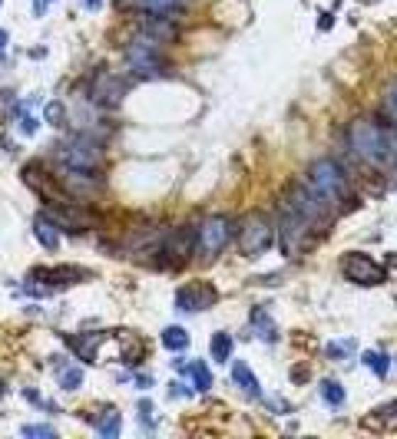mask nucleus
<instances>
[{
	"mask_svg": "<svg viewBox=\"0 0 397 439\" xmlns=\"http://www.w3.org/2000/svg\"><path fill=\"white\" fill-rule=\"evenodd\" d=\"M348 149L358 155L361 162H368L371 169H391L384 126L374 123V119H354L348 126Z\"/></svg>",
	"mask_w": 397,
	"mask_h": 439,
	"instance_id": "nucleus-1",
	"label": "nucleus"
},
{
	"mask_svg": "<svg viewBox=\"0 0 397 439\" xmlns=\"http://www.w3.org/2000/svg\"><path fill=\"white\" fill-rule=\"evenodd\" d=\"M103 155H107L103 145H99L93 135H83V133L67 135V139L57 143V149H53V159H57L63 169H83V172H99Z\"/></svg>",
	"mask_w": 397,
	"mask_h": 439,
	"instance_id": "nucleus-2",
	"label": "nucleus"
},
{
	"mask_svg": "<svg viewBox=\"0 0 397 439\" xmlns=\"http://www.w3.org/2000/svg\"><path fill=\"white\" fill-rule=\"evenodd\" d=\"M308 185L318 191L321 199L328 201V205H338L341 199H348V175L344 169L338 165V159H331V155H321L315 162L308 165Z\"/></svg>",
	"mask_w": 397,
	"mask_h": 439,
	"instance_id": "nucleus-3",
	"label": "nucleus"
},
{
	"mask_svg": "<svg viewBox=\"0 0 397 439\" xmlns=\"http://www.w3.org/2000/svg\"><path fill=\"white\" fill-rule=\"evenodd\" d=\"M281 205H288L295 215H301V218L308 221L311 228H318V225H325L328 221V211L331 205L325 199H321L318 191L308 185V179H301V182H291L288 191H285V201Z\"/></svg>",
	"mask_w": 397,
	"mask_h": 439,
	"instance_id": "nucleus-4",
	"label": "nucleus"
},
{
	"mask_svg": "<svg viewBox=\"0 0 397 439\" xmlns=\"http://www.w3.org/2000/svg\"><path fill=\"white\" fill-rule=\"evenodd\" d=\"M311 225L301 215L281 205V215H278V228H275V238H278V248L285 258H298L305 248H311V238H308Z\"/></svg>",
	"mask_w": 397,
	"mask_h": 439,
	"instance_id": "nucleus-5",
	"label": "nucleus"
},
{
	"mask_svg": "<svg viewBox=\"0 0 397 439\" xmlns=\"http://www.w3.org/2000/svg\"><path fill=\"white\" fill-rule=\"evenodd\" d=\"M235 221L229 215H209V218L199 225V245H195V255L202 258H215L219 251H225V245L232 241L235 235Z\"/></svg>",
	"mask_w": 397,
	"mask_h": 439,
	"instance_id": "nucleus-6",
	"label": "nucleus"
},
{
	"mask_svg": "<svg viewBox=\"0 0 397 439\" xmlns=\"http://www.w3.org/2000/svg\"><path fill=\"white\" fill-rule=\"evenodd\" d=\"M123 57H126L129 70H136L139 77H146V73L163 70V43H159L156 37L136 33V37L126 43V50H123Z\"/></svg>",
	"mask_w": 397,
	"mask_h": 439,
	"instance_id": "nucleus-7",
	"label": "nucleus"
},
{
	"mask_svg": "<svg viewBox=\"0 0 397 439\" xmlns=\"http://www.w3.org/2000/svg\"><path fill=\"white\" fill-rule=\"evenodd\" d=\"M341 274H344V281H351V284H381L384 277H388V267L378 265V261L371 258V255H364V251H348L344 258H341Z\"/></svg>",
	"mask_w": 397,
	"mask_h": 439,
	"instance_id": "nucleus-8",
	"label": "nucleus"
},
{
	"mask_svg": "<svg viewBox=\"0 0 397 439\" xmlns=\"http://www.w3.org/2000/svg\"><path fill=\"white\" fill-rule=\"evenodd\" d=\"M275 245V225H271L265 215H249L242 221V228H239V248L242 255L255 258V255H262Z\"/></svg>",
	"mask_w": 397,
	"mask_h": 439,
	"instance_id": "nucleus-9",
	"label": "nucleus"
},
{
	"mask_svg": "<svg viewBox=\"0 0 397 439\" xmlns=\"http://www.w3.org/2000/svg\"><path fill=\"white\" fill-rule=\"evenodd\" d=\"M195 245H199V225H183V228H175L173 235L165 238L163 255L173 267H179L195 255Z\"/></svg>",
	"mask_w": 397,
	"mask_h": 439,
	"instance_id": "nucleus-10",
	"label": "nucleus"
},
{
	"mask_svg": "<svg viewBox=\"0 0 397 439\" xmlns=\"http://www.w3.org/2000/svg\"><path fill=\"white\" fill-rule=\"evenodd\" d=\"M219 301V291H215L209 281H199V284H185L175 291V307L183 314H195V311H209V307Z\"/></svg>",
	"mask_w": 397,
	"mask_h": 439,
	"instance_id": "nucleus-11",
	"label": "nucleus"
},
{
	"mask_svg": "<svg viewBox=\"0 0 397 439\" xmlns=\"http://www.w3.org/2000/svg\"><path fill=\"white\" fill-rule=\"evenodd\" d=\"M139 33H146V37H156L159 43H165V40H175V37H179V27L173 23V13H149V17L139 20Z\"/></svg>",
	"mask_w": 397,
	"mask_h": 439,
	"instance_id": "nucleus-12",
	"label": "nucleus"
},
{
	"mask_svg": "<svg viewBox=\"0 0 397 439\" xmlns=\"http://www.w3.org/2000/svg\"><path fill=\"white\" fill-rule=\"evenodd\" d=\"M249 337L262 340V344H275L278 340V324L271 321V314L265 307H252V314H249Z\"/></svg>",
	"mask_w": 397,
	"mask_h": 439,
	"instance_id": "nucleus-13",
	"label": "nucleus"
},
{
	"mask_svg": "<svg viewBox=\"0 0 397 439\" xmlns=\"http://www.w3.org/2000/svg\"><path fill=\"white\" fill-rule=\"evenodd\" d=\"M109 334H113V330H109ZM109 334H77V337H70V347H73V353H77L83 363H97L99 347L109 340Z\"/></svg>",
	"mask_w": 397,
	"mask_h": 439,
	"instance_id": "nucleus-14",
	"label": "nucleus"
},
{
	"mask_svg": "<svg viewBox=\"0 0 397 439\" xmlns=\"http://www.w3.org/2000/svg\"><path fill=\"white\" fill-rule=\"evenodd\" d=\"M33 238H37L47 251H57L60 248V225L40 211L37 218H33Z\"/></svg>",
	"mask_w": 397,
	"mask_h": 439,
	"instance_id": "nucleus-15",
	"label": "nucleus"
},
{
	"mask_svg": "<svg viewBox=\"0 0 397 439\" xmlns=\"http://www.w3.org/2000/svg\"><path fill=\"white\" fill-rule=\"evenodd\" d=\"M175 367H179V373H185V377L195 383V390L199 393H205L209 387H212V373H209L205 360H175Z\"/></svg>",
	"mask_w": 397,
	"mask_h": 439,
	"instance_id": "nucleus-16",
	"label": "nucleus"
},
{
	"mask_svg": "<svg viewBox=\"0 0 397 439\" xmlns=\"http://www.w3.org/2000/svg\"><path fill=\"white\" fill-rule=\"evenodd\" d=\"M93 99H97L99 106H119L123 103V87H119V79L99 77L97 87H93Z\"/></svg>",
	"mask_w": 397,
	"mask_h": 439,
	"instance_id": "nucleus-17",
	"label": "nucleus"
},
{
	"mask_svg": "<svg viewBox=\"0 0 397 439\" xmlns=\"http://www.w3.org/2000/svg\"><path fill=\"white\" fill-rule=\"evenodd\" d=\"M232 380L239 383V387H242L249 396H255V400L262 396V383H259V377L252 373V367H249V363H242V360L232 363Z\"/></svg>",
	"mask_w": 397,
	"mask_h": 439,
	"instance_id": "nucleus-18",
	"label": "nucleus"
},
{
	"mask_svg": "<svg viewBox=\"0 0 397 439\" xmlns=\"http://www.w3.org/2000/svg\"><path fill=\"white\" fill-rule=\"evenodd\" d=\"M136 10H146V13H175V10L185 7V0H123Z\"/></svg>",
	"mask_w": 397,
	"mask_h": 439,
	"instance_id": "nucleus-19",
	"label": "nucleus"
},
{
	"mask_svg": "<svg viewBox=\"0 0 397 439\" xmlns=\"http://www.w3.org/2000/svg\"><path fill=\"white\" fill-rule=\"evenodd\" d=\"M361 363H364V367H368L374 377H381V380H384V377L391 373V357H388V353H381V350H364Z\"/></svg>",
	"mask_w": 397,
	"mask_h": 439,
	"instance_id": "nucleus-20",
	"label": "nucleus"
},
{
	"mask_svg": "<svg viewBox=\"0 0 397 439\" xmlns=\"http://www.w3.org/2000/svg\"><path fill=\"white\" fill-rule=\"evenodd\" d=\"M232 350H235V340H232V334H225V330H219V334H212V360H219V363H229V360H232Z\"/></svg>",
	"mask_w": 397,
	"mask_h": 439,
	"instance_id": "nucleus-21",
	"label": "nucleus"
},
{
	"mask_svg": "<svg viewBox=\"0 0 397 439\" xmlns=\"http://www.w3.org/2000/svg\"><path fill=\"white\" fill-rule=\"evenodd\" d=\"M159 340H163L165 350H173V353H183L185 347H189V334H185L183 327H165Z\"/></svg>",
	"mask_w": 397,
	"mask_h": 439,
	"instance_id": "nucleus-22",
	"label": "nucleus"
},
{
	"mask_svg": "<svg viewBox=\"0 0 397 439\" xmlns=\"http://www.w3.org/2000/svg\"><path fill=\"white\" fill-rule=\"evenodd\" d=\"M321 400L328 403V406H344L348 393H344V387L338 380H321Z\"/></svg>",
	"mask_w": 397,
	"mask_h": 439,
	"instance_id": "nucleus-23",
	"label": "nucleus"
},
{
	"mask_svg": "<svg viewBox=\"0 0 397 439\" xmlns=\"http://www.w3.org/2000/svg\"><path fill=\"white\" fill-rule=\"evenodd\" d=\"M119 430H123V420H119L116 410H107L97 420V433H99V436H119Z\"/></svg>",
	"mask_w": 397,
	"mask_h": 439,
	"instance_id": "nucleus-24",
	"label": "nucleus"
},
{
	"mask_svg": "<svg viewBox=\"0 0 397 439\" xmlns=\"http://www.w3.org/2000/svg\"><path fill=\"white\" fill-rule=\"evenodd\" d=\"M80 387H83V370L67 363V370H60V390H80Z\"/></svg>",
	"mask_w": 397,
	"mask_h": 439,
	"instance_id": "nucleus-25",
	"label": "nucleus"
},
{
	"mask_svg": "<svg viewBox=\"0 0 397 439\" xmlns=\"http://www.w3.org/2000/svg\"><path fill=\"white\" fill-rule=\"evenodd\" d=\"M384 113L391 116V123H397V83L384 89Z\"/></svg>",
	"mask_w": 397,
	"mask_h": 439,
	"instance_id": "nucleus-26",
	"label": "nucleus"
},
{
	"mask_svg": "<svg viewBox=\"0 0 397 439\" xmlns=\"http://www.w3.org/2000/svg\"><path fill=\"white\" fill-rule=\"evenodd\" d=\"M354 347H358L354 340H335V344H328V357L331 360H341V357H348Z\"/></svg>",
	"mask_w": 397,
	"mask_h": 439,
	"instance_id": "nucleus-27",
	"label": "nucleus"
},
{
	"mask_svg": "<svg viewBox=\"0 0 397 439\" xmlns=\"http://www.w3.org/2000/svg\"><path fill=\"white\" fill-rule=\"evenodd\" d=\"M43 116H47L50 126H63V103L60 99H53V103H47V109H43Z\"/></svg>",
	"mask_w": 397,
	"mask_h": 439,
	"instance_id": "nucleus-28",
	"label": "nucleus"
},
{
	"mask_svg": "<svg viewBox=\"0 0 397 439\" xmlns=\"http://www.w3.org/2000/svg\"><path fill=\"white\" fill-rule=\"evenodd\" d=\"M374 416H378V420H397V400L381 403L378 410H374Z\"/></svg>",
	"mask_w": 397,
	"mask_h": 439,
	"instance_id": "nucleus-29",
	"label": "nucleus"
},
{
	"mask_svg": "<svg viewBox=\"0 0 397 439\" xmlns=\"http://www.w3.org/2000/svg\"><path fill=\"white\" fill-rule=\"evenodd\" d=\"M23 436H53L50 426H23Z\"/></svg>",
	"mask_w": 397,
	"mask_h": 439,
	"instance_id": "nucleus-30",
	"label": "nucleus"
},
{
	"mask_svg": "<svg viewBox=\"0 0 397 439\" xmlns=\"http://www.w3.org/2000/svg\"><path fill=\"white\" fill-rule=\"evenodd\" d=\"M20 133L33 135V133H37V119H33V116H23V123H20Z\"/></svg>",
	"mask_w": 397,
	"mask_h": 439,
	"instance_id": "nucleus-31",
	"label": "nucleus"
},
{
	"mask_svg": "<svg viewBox=\"0 0 397 439\" xmlns=\"http://www.w3.org/2000/svg\"><path fill=\"white\" fill-rule=\"evenodd\" d=\"M80 4H83L87 10H99V7H103V0H80Z\"/></svg>",
	"mask_w": 397,
	"mask_h": 439,
	"instance_id": "nucleus-32",
	"label": "nucleus"
},
{
	"mask_svg": "<svg viewBox=\"0 0 397 439\" xmlns=\"http://www.w3.org/2000/svg\"><path fill=\"white\" fill-rule=\"evenodd\" d=\"M47 4H50V0H33V13H37V17H40V13L47 10Z\"/></svg>",
	"mask_w": 397,
	"mask_h": 439,
	"instance_id": "nucleus-33",
	"label": "nucleus"
},
{
	"mask_svg": "<svg viewBox=\"0 0 397 439\" xmlns=\"http://www.w3.org/2000/svg\"><path fill=\"white\" fill-rule=\"evenodd\" d=\"M7 47V30H0V50Z\"/></svg>",
	"mask_w": 397,
	"mask_h": 439,
	"instance_id": "nucleus-34",
	"label": "nucleus"
}]
</instances>
